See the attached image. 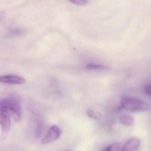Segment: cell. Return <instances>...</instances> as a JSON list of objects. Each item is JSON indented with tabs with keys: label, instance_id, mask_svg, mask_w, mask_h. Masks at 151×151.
<instances>
[{
	"label": "cell",
	"instance_id": "cell-7",
	"mask_svg": "<svg viewBox=\"0 0 151 151\" xmlns=\"http://www.w3.org/2000/svg\"><path fill=\"white\" fill-rule=\"evenodd\" d=\"M121 123L126 126H131L134 124V120L132 116L129 115H124L120 118Z\"/></svg>",
	"mask_w": 151,
	"mask_h": 151
},
{
	"label": "cell",
	"instance_id": "cell-13",
	"mask_svg": "<svg viewBox=\"0 0 151 151\" xmlns=\"http://www.w3.org/2000/svg\"><path fill=\"white\" fill-rule=\"evenodd\" d=\"M70 2L76 5L84 6L88 3L87 0H69Z\"/></svg>",
	"mask_w": 151,
	"mask_h": 151
},
{
	"label": "cell",
	"instance_id": "cell-1",
	"mask_svg": "<svg viewBox=\"0 0 151 151\" xmlns=\"http://www.w3.org/2000/svg\"><path fill=\"white\" fill-rule=\"evenodd\" d=\"M1 101L10 116L16 122H19L21 117V102L19 97L17 95L12 94Z\"/></svg>",
	"mask_w": 151,
	"mask_h": 151
},
{
	"label": "cell",
	"instance_id": "cell-14",
	"mask_svg": "<svg viewBox=\"0 0 151 151\" xmlns=\"http://www.w3.org/2000/svg\"><path fill=\"white\" fill-rule=\"evenodd\" d=\"M144 90L145 93L148 96H150L151 94V86L150 83L144 85Z\"/></svg>",
	"mask_w": 151,
	"mask_h": 151
},
{
	"label": "cell",
	"instance_id": "cell-2",
	"mask_svg": "<svg viewBox=\"0 0 151 151\" xmlns=\"http://www.w3.org/2000/svg\"><path fill=\"white\" fill-rule=\"evenodd\" d=\"M121 106L127 111L142 112L148 111L150 106L148 103L138 99L123 97L121 99Z\"/></svg>",
	"mask_w": 151,
	"mask_h": 151
},
{
	"label": "cell",
	"instance_id": "cell-5",
	"mask_svg": "<svg viewBox=\"0 0 151 151\" xmlns=\"http://www.w3.org/2000/svg\"><path fill=\"white\" fill-rule=\"evenodd\" d=\"M24 78L18 76L9 75L0 76V82L12 84H22L25 83Z\"/></svg>",
	"mask_w": 151,
	"mask_h": 151
},
{
	"label": "cell",
	"instance_id": "cell-15",
	"mask_svg": "<svg viewBox=\"0 0 151 151\" xmlns=\"http://www.w3.org/2000/svg\"><path fill=\"white\" fill-rule=\"evenodd\" d=\"M6 16V13L4 11H0V21H1L3 19H4Z\"/></svg>",
	"mask_w": 151,
	"mask_h": 151
},
{
	"label": "cell",
	"instance_id": "cell-4",
	"mask_svg": "<svg viewBox=\"0 0 151 151\" xmlns=\"http://www.w3.org/2000/svg\"><path fill=\"white\" fill-rule=\"evenodd\" d=\"M61 134V130L59 127L53 125L50 128L48 134L42 140L41 143L45 145L53 142L60 137Z\"/></svg>",
	"mask_w": 151,
	"mask_h": 151
},
{
	"label": "cell",
	"instance_id": "cell-8",
	"mask_svg": "<svg viewBox=\"0 0 151 151\" xmlns=\"http://www.w3.org/2000/svg\"><path fill=\"white\" fill-rule=\"evenodd\" d=\"M43 128V123L41 120L39 119L37 121V125L35 129V135L37 137H40L41 135Z\"/></svg>",
	"mask_w": 151,
	"mask_h": 151
},
{
	"label": "cell",
	"instance_id": "cell-16",
	"mask_svg": "<svg viewBox=\"0 0 151 151\" xmlns=\"http://www.w3.org/2000/svg\"></svg>",
	"mask_w": 151,
	"mask_h": 151
},
{
	"label": "cell",
	"instance_id": "cell-3",
	"mask_svg": "<svg viewBox=\"0 0 151 151\" xmlns=\"http://www.w3.org/2000/svg\"><path fill=\"white\" fill-rule=\"evenodd\" d=\"M0 125L2 129V139H6L11 128L10 115L0 101Z\"/></svg>",
	"mask_w": 151,
	"mask_h": 151
},
{
	"label": "cell",
	"instance_id": "cell-11",
	"mask_svg": "<svg viewBox=\"0 0 151 151\" xmlns=\"http://www.w3.org/2000/svg\"><path fill=\"white\" fill-rule=\"evenodd\" d=\"M86 68L90 70H105L107 69L106 66L103 65L96 64H88L86 65Z\"/></svg>",
	"mask_w": 151,
	"mask_h": 151
},
{
	"label": "cell",
	"instance_id": "cell-9",
	"mask_svg": "<svg viewBox=\"0 0 151 151\" xmlns=\"http://www.w3.org/2000/svg\"><path fill=\"white\" fill-rule=\"evenodd\" d=\"M120 146L118 143L110 145L103 149L102 151H120Z\"/></svg>",
	"mask_w": 151,
	"mask_h": 151
},
{
	"label": "cell",
	"instance_id": "cell-10",
	"mask_svg": "<svg viewBox=\"0 0 151 151\" xmlns=\"http://www.w3.org/2000/svg\"><path fill=\"white\" fill-rule=\"evenodd\" d=\"M87 114L89 117L94 119L98 120L101 117L100 114L92 110H87Z\"/></svg>",
	"mask_w": 151,
	"mask_h": 151
},
{
	"label": "cell",
	"instance_id": "cell-12",
	"mask_svg": "<svg viewBox=\"0 0 151 151\" xmlns=\"http://www.w3.org/2000/svg\"><path fill=\"white\" fill-rule=\"evenodd\" d=\"M24 29L21 28H16L11 31L9 34V36H16L20 35L24 32Z\"/></svg>",
	"mask_w": 151,
	"mask_h": 151
},
{
	"label": "cell",
	"instance_id": "cell-6",
	"mask_svg": "<svg viewBox=\"0 0 151 151\" xmlns=\"http://www.w3.org/2000/svg\"><path fill=\"white\" fill-rule=\"evenodd\" d=\"M140 146V141L137 138H132L127 141L123 145L121 151H136Z\"/></svg>",
	"mask_w": 151,
	"mask_h": 151
}]
</instances>
